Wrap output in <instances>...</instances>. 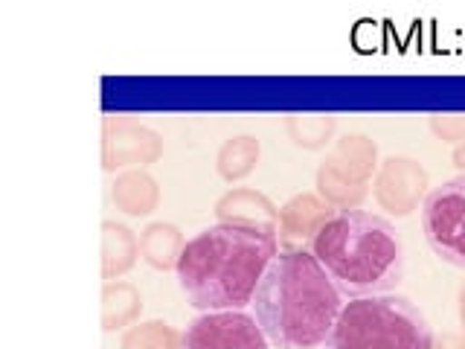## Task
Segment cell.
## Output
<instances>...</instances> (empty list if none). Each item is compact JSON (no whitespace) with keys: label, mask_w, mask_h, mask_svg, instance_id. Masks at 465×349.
Instances as JSON below:
<instances>
[{"label":"cell","mask_w":465,"mask_h":349,"mask_svg":"<svg viewBox=\"0 0 465 349\" xmlns=\"http://www.w3.org/2000/svg\"><path fill=\"white\" fill-rule=\"evenodd\" d=\"M251 305L273 349H323L346 297L312 251H280Z\"/></svg>","instance_id":"cell-1"},{"label":"cell","mask_w":465,"mask_h":349,"mask_svg":"<svg viewBox=\"0 0 465 349\" xmlns=\"http://www.w3.org/2000/svg\"><path fill=\"white\" fill-rule=\"evenodd\" d=\"M276 254V236L232 224H213L186 242L174 276L189 305H195L201 314L244 312Z\"/></svg>","instance_id":"cell-2"},{"label":"cell","mask_w":465,"mask_h":349,"mask_svg":"<svg viewBox=\"0 0 465 349\" xmlns=\"http://www.w3.org/2000/svg\"><path fill=\"white\" fill-rule=\"evenodd\" d=\"M309 251L346 300L390 294L404 276L399 230L367 210H338Z\"/></svg>","instance_id":"cell-3"},{"label":"cell","mask_w":465,"mask_h":349,"mask_svg":"<svg viewBox=\"0 0 465 349\" xmlns=\"http://www.w3.org/2000/svg\"><path fill=\"white\" fill-rule=\"evenodd\" d=\"M433 338L419 305L390 291L346 300L323 349H433Z\"/></svg>","instance_id":"cell-4"},{"label":"cell","mask_w":465,"mask_h":349,"mask_svg":"<svg viewBox=\"0 0 465 349\" xmlns=\"http://www.w3.org/2000/svg\"><path fill=\"white\" fill-rule=\"evenodd\" d=\"M421 230L436 256L465 271V174L430 189L421 204Z\"/></svg>","instance_id":"cell-5"},{"label":"cell","mask_w":465,"mask_h":349,"mask_svg":"<svg viewBox=\"0 0 465 349\" xmlns=\"http://www.w3.org/2000/svg\"><path fill=\"white\" fill-rule=\"evenodd\" d=\"M163 155V137L134 116H108L102 125V169L125 172L145 169Z\"/></svg>","instance_id":"cell-6"},{"label":"cell","mask_w":465,"mask_h":349,"mask_svg":"<svg viewBox=\"0 0 465 349\" xmlns=\"http://www.w3.org/2000/svg\"><path fill=\"white\" fill-rule=\"evenodd\" d=\"M430 193L428 169L413 157H387L378 166L372 178V195L387 215L407 218L416 210H421Z\"/></svg>","instance_id":"cell-7"},{"label":"cell","mask_w":465,"mask_h":349,"mask_svg":"<svg viewBox=\"0 0 465 349\" xmlns=\"http://www.w3.org/2000/svg\"><path fill=\"white\" fill-rule=\"evenodd\" d=\"M183 349H271L253 314L203 312L183 332Z\"/></svg>","instance_id":"cell-8"},{"label":"cell","mask_w":465,"mask_h":349,"mask_svg":"<svg viewBox=\"0 0 465 349\" xmlns=\"http://www.w3.org/2000/svg\"><path fill=\"white\" fill-rule=\"evenodd\" d=\"M334 213L338 210L329 207L317 193H300L288 198L280 207V227H276L280 251H309L317 233L326 227Z\"/></svg>","instance_id":"cell-9"},{"label":"cell","mask_w":465,"mask_h":349,"mask_svg":"<svg viewBox=\"0 0 465 349\" xmlns=\"http://www.w3.org/2000/svg\"><path fill=\"white\" fill-rule=\"evenodd\" d=\"M213 213L218 218V224L259 230V233H268V236H276V227H280V207L253 186L227 189V193L215 201Z\"/></svg>","instance_id":"cell-10"},{"label":"cell","mask_w":465,"mask_h":349,"mask_svg":"<svg viewBox=\"0 0 465 349\" xmlns=\"http://www.w3.org/2000/svg\"><path fill=\"white\" fill-rule=\"evenodd\" d=\"M317 195L334 210H361V204L370 195V184L361 181L358 174L349 172L341 160L326 155L323 164L317 166Z\"/></svg>","instance_id":"cell-11"},{"label":"cell","mask_w":465,"mask_h":349,"mask_svg":"<svg viewBox=\"0 0 465 349\" xmlns=\"http://www.w3.org/2000/svg\"><path fill=\"white\" fill-rule=\"evenodd\" d=\"M111 201L120 213L131 218H143L157 210L160 186L145 169H125L111 184Z\"/></svg>","instance_id":"cell-12"},{"label":"cell","mask_w":465,"mask_h":349,"mask_svg":"<svg viewBox=\"0 0 465 349\" xmlns=\"http://www.w3.org/2000/svg\"><path fill=\"white\" fill-rule=\"evenodd\" d=\"M140 236L125 224L102 222V280L116 283L137 265Z\"/></svg>","instance_id":"cell-13"},{"label":"cell","mask_w":465,"mask_h":349,"mask_svg":"<svg viewBox=\"0 0 465 349\" xmlns=\"http://www.w3.org/2000/svg\"><path fill=\"white\" fill-rule=\"evenodd\" d=\"M186 239L181 227L169 222H152L140 233V259L154 271H174L181 262Z\"/></svg>","instance_id":"cell-14"},{"label":"cell","mask_w":465,"mask_h":349,"mask_svg":"<svg viewBox=\"0 0 465 349\" xmlns=\"http://www.w3.org/2000/svg\"><path fill=\"white\" fill-rule=\"evenodd\" d=\"M143 314V294L137 285L125 280L105 283L102 288V329L105 332H125L140 324Z\"/></svg>","instance_id":"cell-15"},{"label":"cell","mask_w":465,"mask_h":349,"mask_svg":"<svg viewBox=\"0 0 465 349\" xmlns=\"http://www.w3.org/2000/svg\"><path fill=\"white\" fill-rule=\"evenodd\" d=\"M262 157V145L251 135H236L222 143V149L215 155V172L222 174L227 184L244 181L247 174H253Z\"/></svg>","instance_id":"cell-16"},{"label":"cell","mask_w":465,"mask_h":349,"mask_svg":"<svg viewBox=\"0 0 465 349\" xmlns=\"http://www.w3.org/2000/svg\"><path fill=\"white\" fill-rule=\"evenodd\" d=\"M282 125L288 140L305 152L326 149L329 143H334V131H338V120L331 114H288Z\"/></svg>","instance_id":"cell-17"},{"label":"cell","mask_w":465,"mask_h":349,"mask_svg":"<svg viewBox=\"0 0 465 349\" xmlns=\"http://www.w3.org/2000/svg\"><path fill=\"white\" fill-rule=\"evenodd\" d=\"M334 160H341V164L358 174L361 181H372L378 166H381V160H378V145L367 137V135H343L341 140H334L331 152H329Z\"/></svg>","instance_id":"cell-18"},{"label":"cell","mask_w":465,"mask_h":349,"mask_svg":"<svg viewBox=\"0 0 465 349\" xmlns=\"http://www.w3.org/2000/svg\"><path fill=\"white\" fill-rule=\"evenodd\" d=\"M120 349H183V332L163 320H145L123 332Z\"/></svg>","instance_id":"cell-19"},{"label":"cell","mask_w":465,"mask_h":349,"mask_svg":"<svg viewBox=\"0 0 465 349\" xmlns=\"http://www.w3.org/2000/svg\"><path fill=\"white\" fill-rule=\"evenodd\" d=\"M428 125L436 140L450 145L465 143V114H430Z\"/></svg>","instance_id":"cell-20"},{"label":"cell","mask_w":465,"mask_h":349,"mask_svg":"<svg viewBox=\"0 0 465 349\" xmlns=\"http://www.w3.org/2000/svg\"><path fill=\"white\" fill-rule=\"evenodd\" d=\"M433 349H465V338L457 332H442L433 338Z\"/></svg>","instance_id":"cell-21"},{"label":"cell","mask_w":465,"mask_h":349,"mask_svg":"<svg viewBox=\"0 0 465 349\" xmlns=\"http://www.w3.org/2000/svg\"><path fill=\"white\" fill-rule=\"evenodd\" d=\"M454 166L460 169V174H465V143H460V145H454Z\"/></svg>","instance_id":"cell-22"},{"label":"cell","mask_w":465,"mask_h":349,"mask_svg":"<svg viewBox=\"0 0 465 349\" xmlns=\"http://www.w3.org/2000/svg\"><path fill=\"white\" fill-rule=\"evenodd\" d=\"M460 324H462V338H465V283L460 288Z\"/></svg>","instance_id":"cell-23"}]
</instances>
